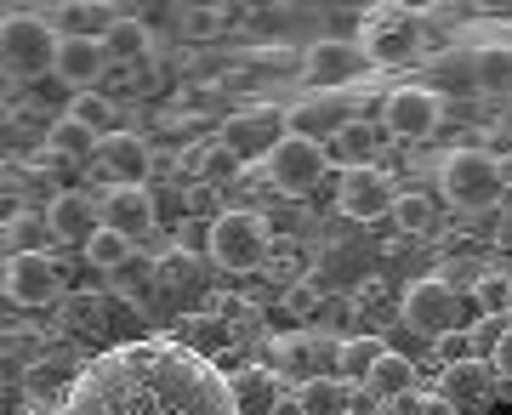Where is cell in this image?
Masks as SVG:
<instances>
[{"instance_id": "cell-1", "label": "cell", "mask_w": 512, "mask_h": 415, "mask_svg": "<svg viewBox=\"0 0 512 415\" xmlns=\"http://www.w3.org/2000/svg\"><path fill=\"white\" fill-rule=\"evenodd\" d=\"M131 376H126V387L137 398H143V410L137 415H183V410H200V404H211V398H222L228 387L222 381H211V376H200V370H188V364H177V359H165V353H131ZM97 410H109V404H97ZM126 415V410H120Z\"/></svg>"}, {"instance_id": "cell-2", "label": "cell", "mask_w": 512, "mask_h": 415, "mask_svg": "<svg viewBox=\"0 0 512 415\" xmlns=\"http://www.w3.org/2000/svg\"><path fill=\"white\" fill-rule=\"evenodd\" d=\"M52 57H57L52 18H35V12H6L0 18V74L6 80H46Z\"/></svg>"}, {"instance_id": "cell-3", "label": "cell", "mask_w": 512, "mask_h": 415, "mask_svg": "<svg viewBox=\"0 0 512 415\" xmlns=\"http://www.w3.org/2000/svg\"><path fill=\"white\" fill-rule=\"evenodd\" d=\"M439 182H444V199H450L456 211H467V217L495 211V199H501V188H507L495 154H484V148H456V154H444Z\"/></svg>"}, {"instance_id": "cell-4", "label": "cell", "mask_w": 512, "mask_h": 415, "mask_svg": "<svg viewBox=\"0 0 512 415\" xmlns=\"http://www.w3.org/2000/svg\"><path fill=\"white\" fill-rule=\"evenodd\" d=\"M268 245H274V228H268L262 211L234 205V211H217V217H211V262H217V268L251 273V268H262Z\"/></svg>"}, {"instance_id": "cell-5", "label": "cell", "mask_w": 512, "mask_h": 415, "mask_svg": "<svg viewBox=\"0 0 512 415\" xmlns=\"http://www.w3.org/2000/svg\"><path fill=\"white\" fill-rule=\"evenodd\" d=\"M262 171H268V182H274V194L308 199L313 188L330 177V154H325V143H313V137H291V131H285V137L268 148Z\"/></svg>"}, {"instance_id": "cell-6", "label": "cell", "mask_w": 512, "mask_h": 415, "mask_svg": "<svg viewBox=\"0 0 512 415\" xmlns=\"http://www.w3.org/2000/svg\"><path fill=\"white\" fill-rule=\"evenodd\" d=\"M285 109L279 103H256V109H239V114H228L222 120V131H217V148H228L239 165H262L268 160V148L285 137Z\"/></svg>"}, {"instance_id": "cell-7", "label": "cell", "mask_w": 512, "mask_h": 415, "mask_svg": "<svg viewBox=\"0 0 512 415\" xmlns=\"http://www.w3.org/2000/svg\"><path fill=\"white\" fill-rule=\"evenodd\" d=\"M444 120V97L427 86H393L382 103V131L387 137H399V143H421V137H433Z\"/></svg>"}, {"instance_id": "cell-8", "label": "cell", "mask_w": 512, "mask_h": 415, "mask_svg": "<svg viewBox=\"0 0 512 415\" xmlns=\"http://www.w3.org/2000/svg\"><path fill=\"white\" fill-rule=\"evenodd\" d=\"M0 285L18 307H52L63 302V262L52 251L40 256H6V268H0Z\"/></svg>"}, {"instance_id": "cell-9", "label": "cell", "mask_w": 512, "mask_h": 415, "mask_svg": "<svg viewBox=\"0 0 512 415\" xmlns=\"http://www.w3.org/2000/svg\"><path fill=\"white\" fill-rule=\"evenodd\" d=\"M92 160L103 165V177H109V188H148V171H154V148H148V137H137V131H103L92 148Z\"/></svg>"}, {"instance_id": "cell-10", "label": "cell", "mask_w": 512, "mask_h": 415, "mask_svg": "<svg viewBox=\"0 0 512 415\" xmlns=\"http://www.w3.org/2000/svg\"><path fill=\"white\" fill-rule=\"evenodd\" d=\"M336 205L353 222H382L393 211V177H387L382 165H348L336 177Z\"/></svg>"}, {"instance_id": "cell-11", "label": "cell", "mask_w": 512, "mask_h": 415, "mask_svg": "<svg viewBox=\"0 0 512 415\" xmlns=\"http://www.w3.org/2000/svg\"><path fill=\"white\" fill-rule=\"evenodd\" d=\"M399 313H404V325L416 330V336L439 342L444 330H456L461 302L439 285V279H410V285H404V296H399Z\"/></svg>"}, {"instance_id": "cell-12", "label": "cell", "mask_w": 512, "mask_h": 415, "mask_svg": "<svg viewBox=\"0 0 512 415\" xmlns=\"http://www.w3.org/2000/svg\"><path fill=\"white\" fill-rule=\"evenodd\" d=\"M365 46L359 40H308V52H302V69H308V80L319 91H336V86H353V74H365Z\"/></svg>"}, {"instance_id": "cell-13", "label": "cell", "mask_w": 512, "mask_h": 415, "mask_svg": "<svg viewBox=\"0 0 512 415\" xmlns=\"http://www.w3.org/2000/svg\"><path fill=\"white\" fill-rule=\"evenodd\" d=\"M97 228H114V234H126L131 245L148 239L160 228L154 194H148V188H103V199H97Z\"/></svg>"}, {"instance_id": "cell-14", "label": "cell", "mask_w": 512, "mask_h": 415, "mask_svg": "<svg viewBox=\"0 0 512 415\" xmlns=\"http://www.w3.org/2000/svg\"><path fill=\"white\" fill-rule=\"evenodd\" d=\"M365 46L370 63H416L421 52H427V40H421V18L416 12H387V18L370 23V35L359 40Z\"/></svg>"}, {"instance_id": "cell-15", "label": "cell", "mask_w": 512, "mask_h": 415, "mask_svg": "<svg viewBox=\"0 0 512 415\" xmlns=\"http://www.w3.org/2000/svg\"><path fill=\"white\" fill-rule=\"evenodd\" d=\"M348 120H353V103H348V97H336V91H319V97H308V103L285 109V126H291V137H313V143L336 137Z\"/></svg>"}, {"instance_id": "cell-16", "label": "cell", "mask_w": 512, "mask_h": 415, "mask_svg": "<svg viewBox=\"0 0 512 415\" xmlns=\"http://www.w3.org/2000/svg\"><path fill=\"white\" fill-rule=\"evenodd\" d=\"M109 69H114V63H109V52H103V40H57L52 74L69 91H92Z\"/></svg>"}, {"instance_id": "cell-17", "label": "cell", "mask_w": 512, "mask_h": 415, "mask_svg": "<svg viewBox=\"0 0 512 415\" xmlns=\"http://www.w3.org/2000/svg\"><path fill=\"white\" fill-rule=\"evenodd\" d=\"M495 393V370H490V359H461V364H444L439 370V393L433 398H444L450 410H473V404H484V398Z\"/></svg>"}, {"instance_id": "cell-18", "label": "cell", "mask_w": 512, "mask_h": 415, "mask_svg": "<svg viewBox=\"0 0 512 415\" xmlns=\"http://www.w3.org/2000/svg\"><path fill=\"white\" fill-rule=\"evenodd\" d=\"M40 217H46V234H52V239L86 245V239L97 234V199L80 194V188H63V194H52V205H46Z\"/></svg>"}, {"instance_id": "cell-19", "label": "cell", "mask_w": 512, "mask_h": 415, "mask_svg": "<svg viewBox=\"0 0 512 415\" xmlns=\"http://www.w3.org/2000/svg\"><path fill=\"white\" fill-rule=\"evenodd\" d=\"M359 387L370 393V404H382V410H387V404H399L404 393H416V364L404 359V353H393V347H387L382 359L370 364V376L359 381Z\"/></svg>"}, {"instance_id": "cell-20", "label": "cell", "mask_w": 512, "mask_h": 415, "mask_svg": "<svg viewBox=\"0 0 512 415\" xmlns=\"http://www.w3.org/2000/svg\"><path fill=\"white\" fill-rule=\"evenodd\" d=\"M382 143H387V131L376 126V120H359V114H353L348 126L325 143V154L330 160H342V171H348V165H376V148Z\"/></svg>"}, {"instance_id": "cell-21", "label": "cell", "mask_w": 512, "mask_h": 415, "mask_svg": "<svg viewBox=\"0 0 512 415\" xmlns=\"http://www.w3.org/2000/svg\"><path fill=\"white\" fill-rule=\"evenodd\" d=\"M268 370H274V381L285 387V381H302L313 376V336L308 330H291V336H279L274 347H268Z\"/></svg>"}, {"instance_id": "cell-22", "label": "cell", "mask_w": 512, "mask_h": 415, "mask_svg": "<svg viewBox=\"0 0 512 415\" xmlns=\"http://www.w3.org/2000/svg\"><path fill=\"white\" fill-rule=\"evenodd\" d=\"M279 393H285V387H279L274 370H262V364L228 376V398H234V410H262V415H268L279 404Z\"/></svg>"}, {"instance_id": "cell-23", "label": "cell", "mask_w": 512, "mask_h": 415, "mask_svg": "<svg viewBox=\"0 0 512 415\" xmlns=\"http://www.w3.org/2000/svg\"><path fill=\"white\" fill-rule=\"evenodd\" d=\"M120 18L114 6H97V0H80V6H63L57 12V40H103L109 35V23Z\"/></svg>"}, {"instance_id": "cell-24", "label": "cell", "mask_w": 512, "mask_h": 415, "mask_svg": "<svg viewBox=\"0 0 512 415\" xmlns=\"http://www.w3.org/2000/svg\"><path fill=\"white\" fill-rule=\"evenodd\" d=\"M103 52H109V63H148L154 57V35H148L143 18H114L109 35H103Z\"/></svg>"}, {"instance_id": "cell-25", "label": "cell", "mask_w": 512, "mask_h": 415, "mask_svg": "<svg viewBox=\"0 0 512 415\" xmlns=\"http://www.w3.org/2000/svg\"><path fill=\"white\" fill-rule=\"evenodd\" d=\"M109 285L120 290L126 302H148V296L160 290V262H154V256H143V251H131L126 262L109 273Z\"/></svg>"}, {"instance_id": "cell-26", "label": "cell", "mask_w": 512, "mask_h": 415, "mask_svg": "<svg viewBox=\"0 0 512 415\" xmlns=\"http://www.w3.org/2000/svg\"><path fill=\"white\" fill-rule=\"evenodd\" d=\"M296 404H302V415H348V381L308 376L296 387Z\"/></svg>"}, {"instance_id": "cell-27", "label": "cell", "mask_w": 512, "mask_h": 415, "mask_svg": "<svg viewBox=\"0 0 512 415\" xmlns=\"http://www.w3.org/2000/svg\"><path fill=\"white\" fill-rule=\"evenodd\" d=\"M0 239L12 245V256L52 251V234H46V217H40V211H12V217H6V228H0Z\"/></svg>"}, {"instance_id": "cell-28", "label": "cell", "mask_w": 512, "mask_h": 415, "mask_svg": "<svg viewBox=\"0 0 512 415\" xmlns=\"http://www.w3.org/2000/svg\"><path fill=\"white\" fill-rule=\"evenodd\" d=\"M387 353L382 336H353V342L336 347V381H348V387H359V381L370 376V364Z\"/></svg>"}, {"instance_id": "cell-29", "label": "cell", "mask_w": 512, "mask_h": 415, "mask_svg": "<svg viewBox=\"0 0 512 415\" xmlns=\"http://www.w3.org/2000/svg\"><path fill=\"white\" fill-rule=\"evenodd\" d=\"M450 91V97H473L478 91V74H473V52H461V46H444V57L433 63V86L427 91Z\"/></svg>"}, {"instance_id": "cell-30", "label": "cell", "mask_w": 512, "mask_h": 415, "mask_svg": "<svg viewBox=\"0 0 512 415\" xmlns=\"http://www.w3.org/2000/svg\"><path fill=\"white\" fill-rule=\"evenodd\" d=\"M46 148H52V160H92L97 137L80 120H69V114H57V126L46 131Z\"/></svg>"}, {"instance_id": "cell-31", "label": "cell", "mask_w": 512, "mask_h": 415, "mask_svg": "<svg viewBox=\"0 0 512 415\" xmlns=\"http://www.w3.org/2000/svg\"><path fill=\"white\" fill-rule=\"evenodd\" d=\"M387 217L399 222V234L421 239V234H433V217H439V205L427 194H393V211Z\"/></svg>"}, {"instance_id": "cell-32", "label": "cell", "mask_w": 512, "mask_h": 415, "mask_svg": "<svg viewBox=\"0 0 512 415\" xmlns=\"http://www.w3.org/2000/svg\"><path fill=\"white\" fill-rule=\"evenodd\" d=\"M484 273H490V262H478V256H444L433 279H439V285L461 302V296H473V290H478V279H484Z\"/></svg>"}, {"instance_id": "cell-33", "label": "cell", "mask_w": 512, "mask_h": 415, "mask_svg": "<svg viewBox=\"0 0 512 415\" xmlns=\"http://www.w3.org/2000/svg\"><path fill=\"white\" fill-rule=\"evenodd\" d=\"M131 251H137V245H131L126 234H114V228H97V234L86 239V245H80V256H86V262H92L97 273H114Z\"/></svg>"}, {"instance_id": "cell-34", "label": "cell", "mask_w": 512, "mask_h": 415, "mask_svg": "<svg viewBox=\"0 0 512 415\" xmlns=\"http://www.w3.org/2000/svg\"><path fill=\"white\" fill-rule=\"evenodd\" d=\"M69 120H80V126L92 131V137H103V131H114V103L103 97V91H74L69 97Z\"/></svg>"}, {"instance_id": "cell-35", "label": "cell", "mask_w": 512, "mask_h": 415, "mask_svg": "<svg viewBox=\"0 0 512 415\" xmlns=\"http://www.w3.org/2000/svg\"><path fill=\"white\" fill-rule=\"evenodd\" d=\"M473 74H478V91H507L512 86V46H478Z\"/></svg>"}, {"instance_id": "cell-36", "label": "cell", "mask_w": 512, "mask_h": 415, "mask_svg": "<svg viewBox=\"0 0 512 415\" xmlns=\"http://www.w3.org/2000/svg\"><path fill=\"white\" fill-rule=\"evenodd\" d=\"M473 302L484 307V319H507V313H512V273L490 268V273H484V279H478Z\"/></svg>"}, {"instance_id": "cell-37", "label": "cell", "mask_w": 512, "mask_h": 415, "mask_svg": "<svg viewBox=\"0 0 512 415\" xmlns=\"http://www.w3.org/2000/svg\"><path fill=\"white\" fill-rule=\"evenodd\" d=\"M239 177H245V165H239L228 148H205L200 154V182L205 188H234Z\"/></svg>"}, {"instance_id": "cell-38", "label": "cell", "mask_w": 512, "mask_h": 415, "mask_svg": "<svg viewBox=\"0 0 512 415\" xmlns=\"http://www.w3.org/2000/svg\"><path fill=\"white\" fill-rule=\"evenodd\" d=\"M171 245H177V256H211V217H183Z\"/></svg>"}, {"instance_id": "cell-39", "label": "cell", "mask_w": 512, "mask_h": 415, "mask_svg": "<svg viewBox=\"0 0 512 415\" xmlns=\"http://www.w3.org/2000/svg\"><path fill=\"white\" fill-rule=\"evenodd\" d=\"M183 342H194V347H205V353H211V347L228 342V325H222V319H211V313H188V319H183Z\"/></svg>"}, {"instance_id": "cell-40", "label": "cell", "mask_w": 512, "mask_h": 415, "mask_svg": "<svg viewBox=\"0 0 512 415\" xmlns=\"http://www.w3.org/2000/svg\"><path fill=\"white\" fill-rule=\"evenodd\" d=\"M433 347H439V359H444V364L478 359V353H473V330H467V325H456V330H444V336H439V342H433Z\"/></svg>"}, {"instance_id": "cell-41", "label": "cell", "mask_w": 512, "mask_h": 415, "mask_svg": "<svg viewBox=\"0 0 512 415\" xmlns=\"http://www.w3.org/2000/svg\"><path fill=\"white\" fill-rule=\"evenodd\" d=\"M177 23H183L188 35H217L222 12H217V6H183V12H177Z\"/></svg>"}, {"instance_id": "cell-42", "label": "cell", "mask_w": 512, "mask_h": 415, "mask_svg": "<svg viewBox=\"0 0 512 415\" xmlns=\"http://www.w3.org/2000/svg\"><path fill=\"white\" fill-rule=\"evenodd\" d=\"M490 370H495V381H512V325L501 330V342H495V353H490Z\"/></svg>"}, {"instance_id": "cell-43", "label": "cell", "mask_w": 512, "mask_h": 415, "mask_svg": "<svg viewBox=\"0 0 512 415\" xmlns=\"http://www.w3.org/2000/svg\"><path fill=\"white\" fill-rule=\"evenodd\" d=\"M416 415H456V410H450L444 398H421V404H416Z\"/></svg>"}, {"instance_id": "cell-44", "label": "cell", "mask_w": 512, "mask_h": 415, "mask_svg": "<svg viewBox=\"0 0 512 415\" xmlns=\"http://www.w3.org/2000/svg\"><path fill=\"white\" fill-rule=\"evenodd\" d=\"M268 415H302V404H296V393H279V404Z\"/></svg>"}, {"instance_id": "cell-45", "label": "cell", "mask_w": 512, "mask_h": 415, "mask_svg": "<svg viewBox=\"0 0 512 415\" xmlns=\"http://www.w3.org/2000/svg\"><path fill=\"white\" fill-rule=\"evenodd\" d=\"M495 211H507V217H512V188H501V199H495Z\"/></svg>"}, {"instance_id": "cell-46", "label": "cell", "mask_w": 512, "mask_h": 415, "mask_svg": "<svg viewBox=\"0 0 512 415\" xmlns=\"http://www.w3.org/2000/svg\"><path fill=\"white\" fill-rule=\"evenodd\" d=\"M501 234H507V245H512V217H507V228H501Z\"/></svg>"}, {"instance_id": "cell-47", "label": "cell", "mask_w": 512, "mask_h": 415, "mask_svg": "<svg viewBox=\"0 0 512 415\" xmlns=\"http://www.w3.org/2000/svg\"><path fill=\"white\" fill-rule=\"evenodd\" d=\"M507 131H512V114H507Z\"/></svg>"}, {"instance_id": "cell-48", "label": "cell", "mask_w": 512, "mask_h": 415, "mask_svg": "<svg viewBox=\"0 0 512 415\" xmlns=\"http://www.w3.org/2000/svg\"><path fill=\"white\" fill-rule=\"evenodd\" d=\"M0 18H6V12H0Z\"/></svg>"}]
</instances>
